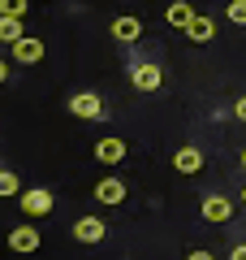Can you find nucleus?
Masks as SVG:
<instances>
[{"mask_svg":"<svg viewBox=\"0 0 246 260\" xmlns=\"http://www.w3.org/2000/svg\"><path fill=\"white\" fill-rule=\"evenodd\" d=\"M69 113H73V117H82V121H95L104 113V100L95 91H78V95H69Z\"/></svg>","mask_w":246,"mask_h":260,"instance_id":"nucleus-1","label":"nucleus"},{"mask_svg":"<svg viewBox=\"0 0 246 260\" xmlns=\"http://www.w3.org/2000/svg\"><path fill=\"white\" fill-rule=\"evenodd\" d=\"M130 83H134L138 91H160L164 70H160V65H151V61H143V65H134V70H130Z\"/></svg>","mask_w":246,"mask_h":260,"instance_id":"nucleus-2","label":"nucleus"},{"mask_svg":"<svg viewBox=\"0 0 246 260\" xmlns=\"http://www.w3.org/2000/svg\"><path fill=\"white\" fill-rule=\"evenodd\" d=\"M52 191H44V186H35V191H22V213L26 217H48L52 213Z\"/></svg>","mask_w":246,"mask_h":260,"instance_id":"nucleus-3","label":"nucleus"},{"mask_svg":"<svg viewBox=\"0 0 246 260\" xmlns=\"http://www.w3.org/2000/svg\"><path fill=\"white\" fill-rule=\"evenodd\" d=\"M9 247L18 251V256L39 251V225H13V230H9Z\"/></svg>","mask_w":246,"mask_h":260,"instance_id":"nucleus-4","label":"nucleus"},{"mask_svg":"<svg viewBox=\"0 0 246 260\" xmlns=\"http://www.w3.org/2000/svg\"><path fill=\"white\" fill-rule=\"evenodd\" d=\"M73 239L78 243H104L108 239V225L100 217H82V221H73Z\"/></svg>","mask_w":246,"mask_h":260,"instance_id":"nucleus-5","label":"nucleus"},{"mask_svg":"<svg viewBox=\"0 0 246 260\" xmlns=\"http://www.w3.org/2000/svg\"><path fill=\"white\" fill-rule=\"evenodd\" d=\"M95 160H104V165H121V160H126V139H117V135L100 139V143H95Z\"/></svg>","mask_w":246,"mask_h":260,"instance_id":"nucleus-6","label":"nucleus"},{"mask_svg":"<svg viewBox=\"0 0 246 260\" xmlns=\"http://www.w3.org/2000/svg\"><path fill=\"white\" fill-rule=\"evenodd\" d=\"M112 39H117V44H134L138 35H143V18H112Z\"/></svg>","mask_w":246,"mask_h":260,"instance_id":"nucleus-7","label":"nucleus"},{"mask_svg":"<svg viewBox=\"0 0 246 260\" xmlns=\"http://www.w3.org/2000/svg\"><path fill=\"white\" fill-rule=\"evenodd\" d=\"M13 56H18L22 65H39V61H44V44L30 39V35H22L18 44H13Z\"/></svg>","mask_w":246,"mask_h":260,"instance_id":"nucleus-8","label":"nucleus"},{"mask_svg":"<svg viewBox=\"0 0 246 260\" xmlns=\"http://www.w3.org/2000/svg\"><path fill=\"white\" fill-rule=\"evenodd\" d=\"M173 169L177 174H199L203 169V152L199 148H177L173 152Z\"/></svg>","mask_w":246,"mask_h":260,"instance_id":"nucleus-9","label":"nucleus"},{"mask_svg":"<svg viewBox=\"0 0 246 260\" xmlns=\"http://www.w3.org/2000/svg\"><path fill=\"white\" fill-rule=\"evenodd\" d=\"M95 200H100V204H121V200H126V182H121V178L95 182Z\"/></svg>","mask_w":246,"mask_h":260,"instance_id":"nucleus-10","label":"nucleus"},{"mask_svg":"<svg viewBox=\"0 0 246 260\" xmlns=\"http://www.w3.org/2000/svg\"><path fill=\"white\" fill-rule=\"evenodd\" d=\"M203 217H208V221H229V217H233V200L208 195V200H203Z\"/></svg>","mask_w":246,"mask_h":260,"instance_id":"nucleus-11","label":"nucleus"},{"mask_svg":"<svg viewBox=\"0 0 246 260\" xmlns=\"http://www.w3.org/2000/svg\"><path fill=\"white\" fill-rule=\"evenodd\" d=\"M186 35H190L194 44H212V39H216V22H212V18H199V13H194V22L186 26Z\"/></svg>","mask_w":246,"mask_h":260,"instance_id":"nucleus-12","label":"nucleus"},{"mask_svg":"<svg viewBox=\"0 0 246 260\" xmlns=\"http://www.w3.org/2000/svg\"><path fill=\"white\" fill-rule=\"evenodd\" d=\"M164 18H169V26H190V22H194V9H190V5H186V0H173V5H169V9H164Z\"/></svg>","mask_w":246,"mask_h":260,"instance_id":"nucleus-13","label":"nucleus"},{"mask_svg":"<svg viewBox=\"0 0 246 260\" xmlns=\"http://www.w3.org/2000/svg\"><path fill=\"white\" fill-rule=\"evenodd\" d=\"M26 35V30H22V18H9V13H0V44H18V39Z\"/></svg>","mask_w":246,"mask_h":260,"instance_id":"nucleus-14","label":"nucleus"},{"mask_svg":"<svg viewBox=\"0 0 246 260\" xmlns=\"http://www.w3.org/2000/svg\"><path fill=\"white\" fill-rule=\"evenodd\" d=\"M22 191V182H18V174H9V169H0V195L9 200V195H18Z\"/></svg>","mask_w":246,"mask_h":260,"instance_id":"nucleus-15","label":"nucleus"},{"mask_svg":"<svg viewBox=\"0 0 246 260\" xmlns=\"http://www.w3.org/2000/svg\"><path fill=\"white\" fill-rule=\"evenodd\" d=\"M30 0H0V13H9V18H26Z\"/></svg>","mask_w":246,"mask_h":260,"instance_id":"nucleus-16","label":"nucleus"},{"mask_svg":"<svg viewBox=\"0 0 246 260\" xmlns=\"http://www.w3.org/2000/svg\"><path fill=\"white\" fill-rule=\"evenodd\" d=\"M229 18H233L237 26H246V0H233V5H229Z\"/></svg>","mask_w":246,"mask_h":260,"instance_id":"nucleus-17","label":"nucleus"},{"mask_svg":"<svg viewBox=\"0 0 246 260\" xmlns=\"http://www.w3.org/2000/svg\"><path fill=\"white\" fill-rule=\"evenodd\" d=\"M186 260H216V256H212V251H203V247H194V251H190Z\"/></svg>","mask_w":246,"mask_h":260,"instance_id":"nucleus-18","label":"nucleus"},{"mask_svg":"<svg viewBox=\"0 0 246 260\" xmlns=\"http://www.w3.org/2000/svg\"><path fill=\"white\" fill-rule=\"evenodd\" d=\"M229 260H246V243H237V247H233V256H229Z\"/></svg>","mask_w":246,"mask_h":260,"instance_id":"nucleus-19","label":"nucleus"},{"mask_svg":"<svg viewBox=\"0 0 246 260\" xmlns=\"http://www.w3.org/2000/svg\"><path fill=\"white\" fill-rule=\"evenodd\" d=\"M233 113H237V117H242V121H246V95H242V100H237V104H233Z\"/></svg>","mask_w":246,"mask_h":260,"instance_id":"nucleus-20","label":"nucleus"},{"mask_svg":"<svg viewBox=\"0 0 246 260\" xmlns=\"http://www.w3.org/2000/svg\"><path fill=\"white\" fill-rule=\"evenodd\" d=\"M5 78H9V65H5V61H0V83H5Z\"/></svg>","mask_w":246,"mask_h":260,"instance_id":"nucleus-21","label":"nucleus"},{"mask_svg":"<svg viewBox=\"0 0 246 260\" xmlns=\"http://www.w3.org/2000/svg\"><path fill=\"white\" fill-rule=\"evenodd\" d=\"M242 165H246V152H242Z\"/></svg>","mask_w":246,"mask_h":260,"instance_id":"nucleus-22","label":"nucleus"},{"mask_svg":"<svg viewBox=\"0 0 246 260\" xmlns=\"http://www.w3.org/2000/svg\"><path fill=\"white\" fill-rule=\"evenodd\" d=\"M242 204H246V191H242Z\"/></svg>","mask_w":246,"mask_h":260,"instance_id":"nucleus-23","label":"nucleus"},{"mask_svg":"<svg viewBox=\"0 0 246 260\" xmlns=\"http://www.w3.org/2000/svg\"><path fill=\"white\" fill-rule=\"evenodd\" d=\"M30 5H35V0H30Z\"/></svg>","mask_w":246,"mask_h":260,"instance_id":"nucleus-24","label":"nucleus"}]
</instances>
